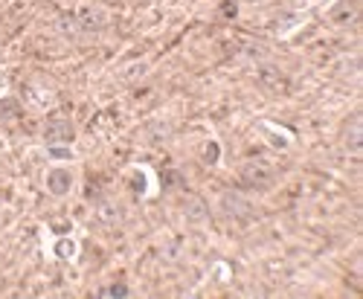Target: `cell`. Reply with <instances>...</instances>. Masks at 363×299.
<instances>
[{
    "mask_svg": "<svg viewBox=\"0 0 363 299\" xmlns=\"http://www.w3.org/2000/svg\"><path fill=\"white\" fill-rule=\"evenodd\" d=\"M128 293H131L128 285H108V288H102L96 296H128Z\"/></svg>",
    "mask_w": 363,
    "mask_h": 299,
    "instance_id": "cell-7",
    "label": "cell"
},
{
    "mask_svg": "<svg viewBox=\"0 0 363 299\" xmlns=\"http://www.w3.org/2000/svg\"><path fill=\"white\" fill-rule=\"evenodd\" d=\"M357 4L354 0H335L328 9V21L335 26H354L357 23Z\"/></svg>",
    "mask_w": 363,
    "mask_h": 299,
    "instance_id": "cell-5",
    "label": "cell"
},
{
    "mask_svg": "<svg viewBox=\"0 0 363 299\" xmlns=\"http://www.w3.org/2000/svg\"><path fill=\"white\" fill-rule=\"evenodd\" d=\"M346 145H349V152L360 154V119H352L349 134H346Z\"/></svg>",
    "mask_w": 363,
    "mask_h": 299,
    "instance_id": "cell-6",
    "label": "cell"
},
{
    "mask_svg": "<svg viewBox=\"0 0 363 299\" xmlns=\"http://www.w3.org/2000/svg\"><path fill=\"white\" fill-rule=\"evenodd\" d=\"M245 4H256V0H245Z\"/></svg>",
    "mask_w": 363,
    "mask_h": 299,
    "instance_id": "cell-8",
    "label": "cell"
},
{
    "mask_svg": "<svg viewBox=\"0 0 363 299\" xmlns=\"http://www.w3.org/2000/svg\"><path fill=\"white\" fill-rule=\"evenodd\" d=\"M73 186H76V171H73L70 166H52V169H47V174H44V189H47L52 198L70 195Z\"/></svg>",
    "mask_w": 363,
    "mask_h": 299,
    "instance_id": "cell-3",
    "label": "cell"
},
{
    "mask_svg": "<svg viewBox=\"0 0 363 299\" xmlns=\"http://www.w3.org/2000/svg\"><path fill=\"white\" fill-rule=\"evenodd\" d=\"M76 23H79L82 33H102V29H108V23H111V12L105 4H99V0H82L76 6Z\"/></svg>",
    "mask_w": 363,
    "mask_h": 299,
    "instance_id": "cell-1",
    "label": "cell"
},
{
    "mask_svg": "<svg viewBox=\"0 0 363 299\" xmlns=\"http://www.w3.org/2000/svg\"><path fill=\"white\" fill-rule=\"evenodd\" d=\"M73 123L67 116H52V119H47V125H44V140L50 142V148L52 145H70L73 142Z\"/></svg>",
    "mask_w": 363,
    "mask_h": 299,
    "instance_id": "cell-4",
    "label": "cell"
},
{
    "mask_svg": "<svg viewBox=\"0 0 363 299\" xmlns=\"http://www.w3.org/2000/svg\"><path fill=\"white\" fill-rule=\"evenodd\" d=\"M241 181H245L250 189H267L277 181V169L267 160H247L241 166Z\"/></svg>",
    "mask_w": 363,
    "mask_h": 299,
    "instance_id": "cell-2",
    "label": "cell"
}]
</instances>
